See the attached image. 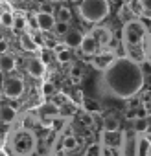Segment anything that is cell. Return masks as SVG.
Here are the masks:
<instances>
[{"mask_svg":"<svg viewBox=\"0 0 151 156\" xmlns=\"http://www.w3.org/2000/svg\"><path fill=\"white\" fill-rule=\"evenodd\" d=\"M92 37L100 42V46H105V44H109V42L112 41V33H111L109 28H98V30L92 33Z\"/></svg>","mask_w":151,"mask_h":156,"instance_id":"14","label":"cell"},{"mask_svg":"<svg viewBox=\"0 0 151 156\" xmlns=\"http://www.w3.org/2000/svg\"><path fill=\"white\" fill-rule=\"evenodd\" d=\"M4 81H6V77H4V73L0 72V92H2V87H4Z\"/></svg>","mask_w":151,"mask_h":156,"instance_id":"33","label":"cell"},{"mask_svg":"<svg viewBox=\"0 0 151 156\" xmlns=\"http://www.w3.org/2000/svg\"><path fill=\"white\" fill-rule=\"evenodd\" d=\"M26 70H28V73H30L31 77H42V75H44L46 66H44V61H42L41 57H33V59H30V61H28Z\"/></svg>","mask_w":151,"mask_h":156,"instance_id":"9","label":"cell"},{"mask_svg":"<svg viewBox=\"0 0 151 156\" xmlns=\"http://www.w3.org/2000/svg\"><path fill=\"white\" fill-rule=\"evenodd\" d=\"M127 8H129V11L133 15H144V4H142V0H129Z\"/></svg>","mask_w":151,"mask_h":156,"instance_id":"19","label":"cell"},{"mask_svg":"<svg viewBox=\"0 0 151 156\" xmlns=\"http://www.w3.org/2000/svg\"><path fill=\"white\" fill-rule=\"evenodd\" d=\"M0 41H4V39H2V33H0Z\"/></svg>","mask_w":151,"mask_h":156,"instance_id":"36","label":"cell"},{"mask_svg":"<svg viewBox=\"0 0 151 156\" xmlns=\"http://www.w3.org/2000/svg\"><path fill=\"white\" fill-rule=\"evenodd\" d=\"M81 73H83V72H81V68H79L78 64H74V66L70 68V75H72V81H74V83H78V81L81 79Z\"/></svg>","mask_w":151,"mask_h":156,"instance_id":"28","label":"cell"},{"mask_svg":"<svg viewBox=\"0 0 151 156\" xmlns=\"http://www.w3.org/2000/svg\"><path fill=\"white\" fill-rule=\"evenodd\" d=\"M136 156H151V141L147 136H140L138 138V151Z\"/></svg>","mask_w":151,"mask_h":156,"instance_id":"15","label":"cell"},{"mask_svg":"<svg viewBox=\"0 0 151 156\" xmlns=\"http://www.w3.org/2000/svg\"><path fill=\"white\" fill-rule=\"evenodd\" d=\"M76 147H78V140H76V136H64V140H63V149H64V151H74Z\"/></svg>","mask_w":151,"mask_h":156,"instance_id":"24","label":"cell"},{"mask_svg":"<svg viewBox=\"0 0 151 156\" xmlns=\"http://www.w3.org/2000/svg\"><path fill=\"white\" fill-rule=\"evenodd\" d=\"M103 129H105V132H116V130L120 129V121H118V118H114V116H107V118H103Z\"/></svg>","mask_w":151,"mask_h":156,"instance_id":"17","label":"cell"},{"mask_svg":"<svg viewBox=\"0 0 151 156\" xmlns=\"http://www.w3.org/2000/svg\"><path fill=\"white\" fill-rule=\"evenodd\" d=\"M147 134H149V136H151V125H149V129H147Z\"/></svg>","mask_w":151,"mask_h":156,"instance_id":"35","label":"cell"},{"mask_svg":"<svg viewBox=\"0 0 151 156\" xmlns=\"http://www.w3.org/2000/svg\"><path fill=\"white\" fill-rule=\"evenodd\" d=\"M13 22H15V15L13 13L4 11L2 15H0V24H2L4 28H13Z\"/></svg>","mask_w":151,"mask_h":156,"instance_id":"22","label":"cell"},{"mask_svg":"<svg viewBox=\"0 0 151 156\" xmlns=\"http://www.w3.org/2000/svg\"><path fill=\"white\" fill-rule=\"evenodd\" d=\"M147 129H149V121L145 118H134L133 119V130L136 134H147Z\"/></svg>","mask_w":151,"mask_h":156,"instance_id":"16","label":"cell"},{"mask_svg":"<svg viewBox=\"0 0 151 156\" xmlns=\"http://www.w3.org/2000/svg\"><path fill=\"white\" fill-rule=\"evenodd\" d=\"M149 33H151V28H149Z\"/></svg>","mask_w":151,"mask_h":156,"instance_id":"38","label":"cell"},{"mask_svg":"<svg viewBox=\"0 0 151 156\" xmlns=\"http://www.w3.org/2000/svg\"><path fill=\"white\" fill-rule=\"evenodd\" d=\"M81 41H83V35L78 30H68L64 33V37H63V44L66 48H70V50L72 48H79L81 46Z\"/></svg>","mask_w":151,"mask_h":156,"instance_id":"10","label":"cell"},{"mask_svg":"<svg viewBox=\"0 0 151 156\" xmlns=\"http://www.w3.org/2000/svg\"><path fill=\"white\" fill-rule=\"evenodd\" d=\"M118 57H116V53L114 51H105V53H100L94 61H92V64H94V68H98V70H107L114 61H116Z\"/></svg>","mask_w":151,"mask_h":156,"instance_id":"8","label":"cell"},{"mask_svg":"<svg viewBox=\"0 0 151 156\" xmlns=\"http://www.w3.org/2000/svg\"><path fill=\"white\" fill-rule=\"evenodd\" d=\"M2 92L6 94V98H11V99H17L22 96L24 92V83L20 77H8L4 81V87H2Z\"/></svg>","mask_w":151,"mask_h":156,"instance_id":"5","label":"cell"},{"mask_svg":"<svg viewBox=\"0 0 151 156\" xmlns=\"http://www.w3.org/2000/svg\"><path fill=\"white\" fill-rule=\"evenodd\" d=\"M41 114H42V116H50V118H55V116L59 114V108H57L53 103H46V105L41 108Z\"/></svg>","mask_w":151,"mask_h":156,"instance_id":"23","label":"cell"},{"mask_svg":"<svg viewBox=\"0 0 151 156\" xmlns=\"http://www.w3.org/2000/svg\"><path fill=\"white\" fill-rule=\"evenodd\" d=\"M100 85L105 94L118 99H129L144 87V70L140 62L129 57H118L107 70L101 72Z\"/></svg>","mask_w":151,"mask_h":156,"instance_id":"1","label":"cell"},{"mask_svg":"<svg viewBox=\"0 0 151 156\" xmlns=\"http://www.w3.org/2000/svg\"><path fill=\"white\" fill-rule=\"evenodd\" d=\"M85 156H101V145H100V143H92V145H89Z\"/></svg>","mask_w":151,"mask_h":156,"instance_id":"27","label":"cell"},{"mask_svg":"<svg viewBox=\"0 0 151 156\" xmlns=\"http://www.w3.org/2000/svg\"><path fill=\"white\" fill-rule=\"evenodd\" d=\"M109 2L107 0H81L79 4V15L87 22H101L109 15Z\"/></svg>","mask_w":151,"mask_h":156,"instance_id":"3","label":"cell"},{"mask_svg":"<svg viewBox=\"0 0 151 156\" xmlns=\"http://www.w3.org/2000/svg\"><path fill=\"white\" fill-rule=\"evenodd\" d=\"M0 156H6V154H4V152H0Z\"/></svg>","mask_w":151,"mask_h":156,"instance_id":"37","label":"cell"},{"mask_svg":"<svg viewBox=\"0 0 151 156\" xmlns=\"http://www.w3.org/2000/svg\"><path fill=\"white\" fill-rule=\"evenodd\" d=\"M138 134L134 130H129L122 136V149H120V156H136L138 151Z\"/></svg>","mask_w":151,"mask_h":156,"instance_id":"4","label":"cell"},{"mask_svg":"<svg viewBox=\"0 0 151 156\" xmlns=\"http://www.w3.org/2000/svg\"><path fill=\"white\" fill-rule=\"evenodd\" d=\"M39 11H42V13H52V15H53V4H52V2H42Z\"/></svg>","mask_w":151,"mask_h":156,"instance_id":"30","label":"cell"},{"mask_svg":"<svg viewBox=\"0 0 151 156\" xmlns=\"http://www.w3.org/2000/svg\"><path fill=\"white\" fill-rule=\"evenodd\" d=\"M55 51H57V61H59V62H70V61H72V51H70V48L63 46L61 50H55Z\"/></svg>","mask_w":151,"mask_h":156,"instance_id":"20","label":"cell"},{"mask_svg":"<svg viewBox=\"0 0 151 156\" xmlns=\"http://www.w3.org/2000/svg\"><path fill=\"white\" fill-rule=\"evenodd\" d=\"M8 50H9V44H8V41H0V55L8 53Z\"/></svg>","mask_w":151,"mask_h":156,"instance_id":"31","label":"cell"},{"mask_svg":"<svg viewBox=\"0 0 151 156\" xmlns=\"http://www.w3.org/2000/svg\"><path fill=\"white\" fill-rule=\"evenodd\" d=\"M81 51L85 55H96L98 50H100V42L92 37V35H83V41H81Z\"/></svg>","mask_w":151,"mask_h":156,"instance_id":"11","label":"cell"},{"mask_svg":"<svg viewBox=\"0 0 151 156\" xmlns=\"http://www.w3.org/2000/svg\"><path fill=\"white\" fill-rule=\"evenodd\" d=\"M13 149H15L17 154H28V152L31 151V136H30L26 130L19 132V134L13 138Z\"/></svg>","mask_w":151,"mask_h":156,"instance_id":"6","label":"cell"},{"mask_svg":"<svg viewBox=\"0 0 151 156\" xmlns=\"http://www.w3.org/2000/svg\"><path fill=\"white\" fill-rule=\"evenodd\" d=\"M83 108L89 112V114H94V112H100V105L94 101V99H85L83 101Z\"/></svg>","mask_w":151,"mask_h":156,"instance_id":"25","label":"cell"},{"mask_svg":"<svg viewBox=\"0 0 151 156\" xmlns=\"http://www.w3.org/2000/svg\"><path fill=\"white\" fill-rule=\"evenodd\" d=\"M20 44H22V48H24V50H28V51H35V48H37V44H35L33 37H31V35H28V33H22V35H20Z\"/></svg>","mask_w":151,"mask_h":156,"instance_id":"18","label":"cell"},{"mask_svg":"<svg viewBox=\"0 0 151 156\" xmlns=\"http://www.w3.org/2000/svg\"><path fill=\"white\" fill-rule=\"evenodd\" d=\"M13 28H15V30H24V28H26V19H22V17H15Z\"/></svg>","mask_w":151,"mask_h":156,"instance_id":"29","label":"cell"},{"mask_svg":"<svg viewBox=\"0 0 151 156\" xmlns=\"http://www.w3.org/2000/svg\"><path fill=\"white\" fill-rule=\"evenodd\" d=\"M55 17H57V20H59V22H66V24H68V22H70V19H72V11H70L68 8H64V6H63V8H59V9H57V15H55Z\"/></svg>","mask_w":151,"mask_h":156,"instance_id":"21","label":"cell"},{"mask_svg":"<svg viewBox=\"0 0 151 156\" xmlns=\"http://www.w3.org/2000/svg\"><path fill=\"white\" fill-rule=\"evenodd\" d=\"M145 42H147V30L140 20H129L123 26V46L125 57L142 62L145 61Z\"/></svg>","mask_w":151,"mask_h":156,"instance_id":"2","label":"cell"},{"mask_svg":"<svg viewBox=\"0 0 151 156\" xmlns=\"http://www.w3.org/2000/svg\"><path fill=\"white\" fill-rule=\"evenodd\" d=\"M35 20H37V28H39L41 31H53V26H55V22H57L55 15H52V13H42V11L37 13Z\"/></svg>","mask_w":151,"mask_h":156,"instance_id":"7","label":"cell"},{"mask_svg":"<svg viewBox=\"0 0 151 156\" xmlns=\"http://www.w3.org/2000/svg\"><path fill=\"white\" fill-rule=\"evenodd\" d=\"M15 57L11 53H4V55H0V72L2 73H8V72H13L15 70Z\"/></svg>","mask_w":151,"mask_h":156,"instance_id":"12","label":"cell"},{"mask_svg":"<svg viewBox=\"0 0 151 156\" xmlns=\"http://www.w3.org/2000/svg\"><path fill=\"white\" fill-rule=\"evenodd\" d=\"M83 123H85V125H90V123H92V119H90V114H87V116L83 118Z\"/></svg>","mask_w":151,"mask_h":156,"instance_id":"34","label":"cell"},{"mask_svg":"<svg viewBox=\"0 0 151 156\" xmlns=\"http://www.w3.org/2000/svg\"><path fill=\"white\" fill-rule=\"evenodd\" d=\"M144 4V13H151V0H142Z\"/></svg>","mask_w":151,"mask_h":156,"instance_id":"32","label":"cell"},{"mask_svg":"<svg viewBox=\"0 0 151 156\" xmlns=\"http://www.w3.org/2000/svg\"><path fill=\"white\" fill-rule=\"evenodd\" d=\"M68 31V24L66 22H55V26H53V33L55 35H59V37H64V33Z\"/></svg>","mask_w":151,"mask_h":156,"instance_id":"26","label":"cell"},{"mask_svg":"<svg viewBox=\"0 0 151 156\" xmlns=\"http://www.w3.org/2000/svg\"><path fill=\"white\" fill-rule=\"evenodd\" d=\"M15 118H17V110L13 107H8V105L0 107V121H2V123L9 125V123L15 121Z\"/></svg>","mask_w":151,"mask_h":156,"instance_id":"13","label":"cell"}]
</instances>
